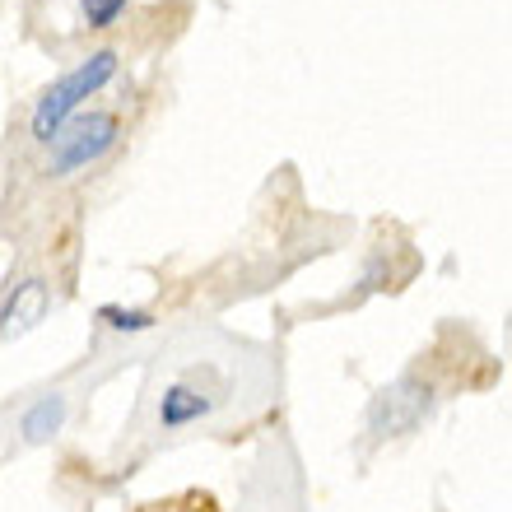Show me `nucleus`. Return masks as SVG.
<instances>
[{
	"label": "nucleus",
	"mask_w": 512,
	"mask_h": 512,
	"mask_svg": "<svg viewBox=\"0 0 512 512\" xmlns=\"http://www.w3.org/2000/svg\"><path fill=\"white\" fill-rule=\"evenodd\" d=\"M429 401H433L429 382H419V378L391 382V387H382L378 396H373V405H368V429L378 433V438H396V433H410L419 419H424Z\"/></svg>",
	"instance_id": "2"
},
{
	"label": "nucleus",
	"mask_w": 512,
	"mask_h": 512,
	"mask_svg": "<svg viewBox=\"0 0 512 512\" xmlns=\"http://www.w3.org/2000/svg\"><path fill=\"white\" fill-rule=\"evenodd\" d=\"M205 410H210V401H205L201 391H191V387H173L168 396H163V405H159V419L168 424V429H177V424H187V419L205 415Z\"/></svg>",
	"instance_id": "5"
},
{
	"label": "nucleus",
	"mask_w": 512,
	"mask_h": 512,
	"mask_svg": "<svg viewBox=\"0 0 512 512\" xmlns=\"http://www.w3.org/2000/svg\"><path fill=\"white\" fill-rule=\"evenodd\" d=\"M98 317H103L108 326H117V331H145V326H154L149 312H135V308H103Z\"/></svg>",
	"instance_id": "7"
},
{
	"label": "nucleus",
	"mask_w": 512,
	"mask_h": 512,
	"mask_svg": "<svg viewBox=\"0 0 512 512\" xmlns=\"http://www.w3.org/2000/svg\"><path fill=\"white\" fill-rule=\"evenodd\" d=\"M126 0H80V10L84 19H89V28H108L117 14H122Z\"/></svg>",
	"instance_id": "8"
},
{
	"label": "nucleus",
	"mask_w": 512,
	"mask_h": 512,
	"mask_svg": "<svg viewBox=\"0 0 512 512\" xmlns=\"http://www.w3.org/2000/svg\"><path fill=\"white\" fill-rule=\"evenodd\" d=\"M42 317H47V284H42V280H24L19 289H14L10 303H5V312H0V336H5V340L24 336V331H33Z\"/></svg>",
	"instance_id": "4"
},
{
	"label": "nucleus",
	"mask_w": 512,
	"mask_h": 512,
	"mask_svg": "<svg viewBox=\"0 0 512 512\" xmlns=\"http://www.w3.org/2000/svg\"><path fill=\"white\" fill-rule=\"evenodd\" d=\"M61 419H66V401H61V396H42L24 415V433L33 443H42V438H52V433L61 429Z\"/></svg>",
	"instance_id": "6"
},
{
	"label": "nucleus",
	"mask_w": 512,
	"mask_h": 512,
	"mask_svg": "<svg viewBox=\"0 0 512 512\" xmlns=\"http://www.w3.org/2000/svg\"><path fill=\"white\" fill-rule=\"evenodd\" d=\"M117 140V122L103 117V112H89V117H75L61 131L52 135V168L56 173H70V168H84V163L103 159Z\"/></svg>",
	"instance_id": "3"
},
{
	"label": "nucleus",
	"mask_w": 512,
	"mask_h": 512,
	"mask_svg": "<svg viewBox=\"0 0 512 512\" xmlns=\"http://www.w3.org/2000/svg\"><path fill=\"white\" fill-rule=\"evenodd\" d=\"M112 75H117V56H112V52L89 56L80 70L61 75V80H56L52 89L38 98V108H33V135H38V140H52V135L70 122V112L80 108L89 94H98Z\"/></svg>",
	"instance_id": "1"
}]
</instances>
